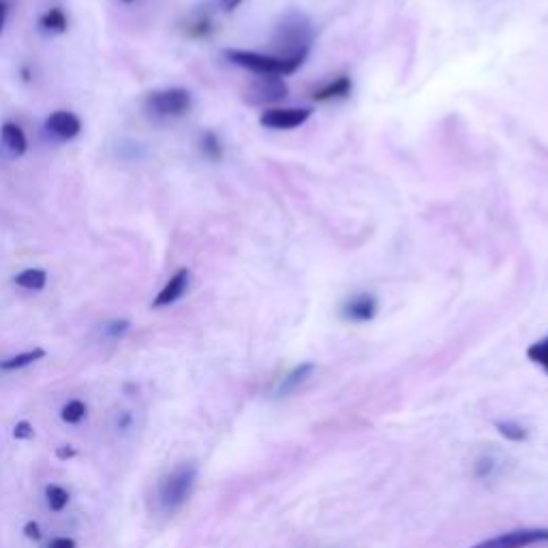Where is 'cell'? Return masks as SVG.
Returning <instances> with one entry per match:
<instances>
[{"label":"cell","instance_id":"cell-1","mask_svg":"<svg viewBox=\"0 0 548 548\" xmlns=\"http://www.w3.org/2000/svg\"><path fill=\"white\" fill-rule=\"evenodd\" d=\"M313 39L315 32L311 20L305 13L290 11L274 26V56L283 58V61L296 64L300 69L307 63L308 54H311Z\"/></svg>","mask_w":548,"mask_h":548},{"label":"cell","instance_id":"cell-2","mask_svg":"<svg viewBox=\"0 0 548 548\" xmlns=\"http://www.w3.org/2000/svg\"><path fill=\"white\" fill-rule=\"evenodd\" d=\"M195 480H198V468L191 463L178 465L176 469H172L159 485L161 506L167 512H176L178 508H182L184 502L191 497Z\"/></svg>","mask_w":548,"mask_h":548},{"label":"cell","instance_id":"cell-3","mask_svg":"<svg viewBox=\"0 0 548 548\" xmlns=\"http://www.w3.org/2000/svg\"><path fill=\"white\" fill-rule=\"evenodd\" d=\"M225 58L236 67L247 69L255 75H294L298 72L296 64L283 61V58H276L274 54H259V52H249V50H225Z\"/></svg>","mask_w":548,"mask_h":548},{"label":"cell","instance_id":"cell-4","mask_svg":"<svg viewBox=\"0 0 548 548\" xmlns=\"http://www.w3.org/2000/svg\"><path fill=\"white\" fill-rule=\"evenodd\" d=\"M193 97L187 89L155 90L146 97V107L159 118H181L191 110Z\"/></svg>","mask_w":548,"mask_h":548},{"label":"cell","instance_id":"cell-5","mask_svg":"<svg viewBox=\"0 0 548 548\" xmlns=\"http://www.w3.org/2000/svg\"><path fill=\"white\" fill-rule=\"evenodd\" d=\"M287 97V84L279 75H259L249 84L244 99L249 105H274Z\"/></svg>","mask_w":548,"mask_h":548},{"label":"cell","instance_id":"cell-6","mask_svg":"<svg viewBox=\"0 0 548 548\" xmlns=\"http://www.w3.org/2000/svg\"><path fill=\"white\" fill-rule=\"evenodd\" d=\"M311 107H268L259 116V124L273 131H291V129L302 127L311 118Z\"/></svg>","mask_w":548,"mask_h":548},{"label":"cell","instance_id":"cell-7","mask_svg":"<svg viewBox=\"0 0 548 548\" xmlns=\"http://www.w3.org/2000/svg\"><path fill=\"white\" fill-rule=\"evenodd\" d=\"M542 542H548V529H514L508 531V534L495 535V538L477 542L469 548H527L542 544Z\"/></svg>","mask_w":548,"mask_h":548},{"label":"cell","instance_id":"cell-8","mask_svg":"<svg viewBox=\"0 0 548 548\" xmlns=\"http://www.w3.org/2000/svg\"><path fill=\"white\" fill-rule=\"evenodd\" d=\"M379 311V302L373 294H356L351 298H347L341 307V315L347 322L354 324H365L375 319V315Z\"/></svg>","mask_w":548,"mask_h":548},{"label":"cell","instance_id":"cell-9","mask_svg":"<svg viewBox=\"0 0 548 548\" xmlns=\"http://www.w3.org/2000/svg\"><path fill=\"white\" fill-rule=\"evenodd\" d=\"M46 129H47V133L54 135V138L58 139V142H69V139L78 138L80 135L81 121L75 116L73 112L58 110V112H52L50 116H47Z\"/></svg>","mask_w":548,"mask_h":548},{"label":"cell","instance_id":"cell-10","mask_svg":"<svg viewBox=\"0 0 548 548\" xmlns=\"http://www.w3.org/2000/svg\"><path fill=\"white\" fill-rule=\"evenodd\" d=\"M189 281H191V273H189L187 268H181L176 274L172 276L170 281H167L165 285H163V290L156 294V298L153 300L155 308H163V307H170L176 300H181L184 296V291H187Z\"/></svg>","mask_w":548,"mask_h":548},{"label":"cell","instance_id":"cell-11","mask_svg":"<svg viewBox=\"0 0 548 548\" xmlns=\"http://www.w3.org/2000/svg\"><path fill=\"white\" fill-rule=\"evenodd\" d=\"M351 89H354V84H351L350 75H336V78L328 80L325 84L319 86V89H315L311 92V99L317 103L341 101V99H347V97L351 95Z\"/></svg>","mask_w":548,"mask_h":548},{"label":"cell","instance_id":"cell-12","mask_svg":"<svg viewBox=\"0 0 548 548\" xmlns=\"http://www.w3.org/2000/svg\"><path fill=\"white\" fill-rule=\"evenodd\" d=\"M0 144L9 156H21L29 150V138H26L24 129L15 122H4L0 127Z\"/></svg>","mask_w":548,"mask_h":548},{"label":"cell","instance_id":"cell-13","mask_svg":"<svg viewBox=\"0 0 548 548\" xmlns=\"http://www.w3.org/2000/svg\"><path fill=\"white\" fill-rule=\"evenodd\" d=\"M313 371H315L313 362H302V365L294 367L290 373H285L283 379H281L279 386H276V390H274V394L276 396L291 394V392H294V390L300 388L302 384H305L307 379L313 375Z\"/></svg>","mask_w":548,"mask_h":548},{"label":"cell","instance_id":"cell-14","mask_svg":"<svg viewBox=\"0 0 548 548\" xmlns=\"http://www.w3.org/2000/svg\"><path fill=\"white\" fill-rule=\"evenodd\" d=\"M39 26L47 35H63V32H67L69 29V18L61 7H52L41 15Z\"/></svg>","mask_w":548,"mask_h":548},{"label":"cell","instance_id":"cell-15","mask_svg":"<svg viewBox=\"0 0 548 548\" xmlns=\"http://www.w3.org/2000/svg\"><path fill=\"white\" fill-rule=\"evenodd\" d=\"M41 358H46V350H41V347H37V350L21 351V354H15L11 358H4V360H0V371H20V368L39 362Z\"/></svg>","mask_w":548,"mask_h":548},{"label":"cell","instance_id":"cell-16","mask_svg":"<svg viewBox=\"0 0 548 548\" xmlns=\"http://www.w3.org/2000/svg\"><path fill=\"white\" fill-rule=\"evenodd\" d=\"M13 283L30 291H41L47 285V273L41 268H26L13 276Z\"/></svg>","mask_w":548,"mask_h":548},{"label":"cell","instance_id":"cell-17","mask_svg":"<svg viewBox=\"0 0 548 548\" xmlns=\"http://www.w3.org/2000/svg\"><path fill=\"white\" fill-rule=\"evenodd\" d=\"M495 428H497L499 435L506 437L508 442H514V443L527 442V437H529L527 428H525L523 425H518V422H514V420H499V422H495Z\"/></svg>","mask_w":548,"mask_h":548},{"label":"cell","instance_id":"cell-18","mask_svg":"<svg viewBox=\"0 0 548 548\" xmlns=\"http://www.w3.org/2000/svg\"><path fill=\"white\" fill-rule=\"evenodd\" d=\"M199 148L206 155V159L210 161H221L223 159V144H221L219 135L215 131H204L199 138Z\"/></svg>","mask_w":548,"mask_h":548},{"label":"cell","instance_id":"cell-19","mask_svg":"<svg viewBox=\"0 0 548 548\" xmlns=\"http://www.w3.org/2000/svg\"><path fill=\"white\" fill-rule=\"evenodd\" d=\"M46 499H47V506H50L52 512H63L64 508L69 506V493L64 491L63 486L58 485H50L46 486Z\"/></svg>","mask_w":548,"mask_h":548},{"label":"cell","instance_id":"cell-20","mask_svg":"<svg viewBox=\"0 0 548 548\" xmlns=\"http://www.w3.org/2000/svg\"><path fill=\"white\" fill-rule=\"evenodd\" d=\"M61 417L63 422H67V425H78V422L86 417V405L81 403L80 399L69 400V403L61 409Z\"/></svg>","mask_w":548,"mask_h":548},{"label":"cell","instance_id":"cell-21","mask_svg":"<svg viewBox=\"0 0 548 548\" xmlns=\"http://www.w3.org/2000/svg\"><path fill=\"white\" fill-rule=\"evenodd\" d=\"M527 358L534 365L544 368V373L548 375V336L527 347Z\"/></svg>","mask_w":548,"mask_h":548},{"label":"cell","instance_id":"cell-22","mask_svg":"<svg viewBox=\"0 0 548 548\" xmlns=\"http://www.w3.org/2000/svg\"><path fill=\"white\" fill-rule=\"evenodd\" d=\"M129 328H131L129 319H112V322L103 325V334L110 336V339H121V336L129 333Z\"/></svg>","mask_w":548,"mask_h":548},{"label":"cell","instance_id":"cell-23","mask_svg":"<svg viewBox=\"0 0 548 548\" xmlns=\"http://www.w3.org/2000/svg\"><path fill=\"white\" fill-rule=\"evenodd\" d=\"M210 32H213V20H210L208 15H202V18H198L189 26V35L195 37V39H204Z\"/></svg>","mask_w":548,"mask_h":548},{"label":"cell","instance_id":"cell-24","mask_svg":"<svg viewBox=\"0 0 548 548\" xmlns=\"http://www.w3.org/2000/svg\"><path fill=\"white\" fill-rule=\"evenodd\" d=\"M495 459L493 457H482L480 460L476 463V476L477 477H488L495 471Z\"/></svg>","mask_w":548,"mask_h":548},{"label":"cell","instance_id":"cell-25","mask_svg":"<svg viewBox=\"0 0 548 548\" xmlns=\"http://www.w3.org/2000/svg\"><path fill=\"white\" fill-rule=\"evenodd\" d=\"M32 435H35V428H32L30 422L21 420V422H18V425H15V428H13L15 439H30Z\"/></svg>","mask_w":548,"mask_h":548},{"label":"cell","instance_id":"cell-26","mask_svg":"<svg viewBox=\"0 0 548 548\" xmlns=\"http://www.w3.org/2000/svg\"><path fill=\"white\" fill-rule=\"evenodd\" d=\"M24 535H26V538H29V540H35V542H37V540H41V529H39V525L32 523V520H30V523H26V525H24Z\"/></svg>","mask_w":548,"mask_h":548},{"label":"cell","instance_id":"cell-27","mask_svg":"<svg viewBox=\"0 0 548 548\" xmlns=\"http://www.w3.org/2000/svg\"><path fill=\"white\" fill-rule=\"evenodd\" d=\"M244 0H219V7L225 11V13H232V11H236Z\"/></svg>","mask_w":548,"mask_h":548},{"label":"cell","instance_id":"cell-28","mask_svg":"<svg viewBox=\"0 0 548 548\" xmlns=\"http://www.w3.org/2000/svg\"><path fill=\"white\" fill-rule=\"evenodd\" d=\"M47 548H75V542L72 538H54Z\"/></svg>","mask_w":548,"mask_h":548},{"label":"cell","instance_id":"cell-29","mask_svg":"<svg viewBox=\"0 0 548 548\" xmlns=\"http://www.w3.org/2000/svg\"><path fill=\"white\" fill-rule=\"evenodd\" d=\"M9 7H11V4L4 3V0H0V32H3L4 24H7V18H9Z\"/></svg>","mask_w":548,"mask_h":548},{"label":"cell","instance_id":"cell-30","mask_svg":"<svg viewBox=\"0 0 548 548\" xmlns=\"http://www.w3.org/2000/svg\"><path fill=\"white\" fill-rule=\"evenodd\" d=\"M75 448H72V446H61L56 450V457L61 459V460H64V459H73L75 457Z\"/></svg>","mask_w":548,"mask_h":548},{"label":"cell","instance_id":"cell-31","mask_svg":"<svg viewBox=\"0 0 548 548\" xmlns=\"http://www.w3.org/2000/svg\"><path fill=\"white\" fill-rule=\"evenodd\" d=\"M121 3H124V4H131V3H135V0H121Z\"/></svg>","mask_w":548,"mask_h":548}]
</instances>
